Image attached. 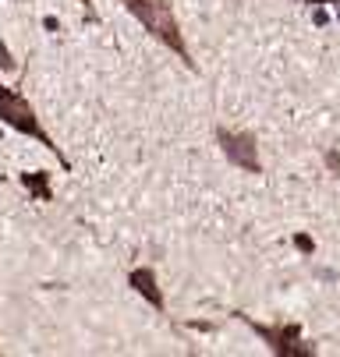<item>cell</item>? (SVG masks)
Instances as JSON below:
<instances>
[{"label": "cell", "instance_id": "1", "mask_svg": "<svg viewBox=\"0 0 340 357\" xmlns=\"http://www.w3.org/2000/svg\"><path fill=\"white\" fill-rule=\"evenodd\" d=\"M117 4H121L145 32H149L156 43H163L177 61H184L188 71H199V61L191 57V46H188V39H184V29H181V22H177V15H174L170 0H117Z\"/></svg>", "mask_w": 340, "mask_h": 357}, {"label": "cell", "instance_id": "10", "mask_svg": "<svg viewBox=\"0 0 340 357\" xmlns=\"http://www.w3.org/2000/svg\"><path fill=\"white\" fill-rule=\"evenodd\" d=\"M22 4H25V0H22Z\"/></svg>", "mask_w": 340, "mask_h": 357}, {"label": "cell", "instance_id": "5", "mask_svg": "<svg viewBox=\"0 0 340 357\" xmlns=\"http://www.w3.org/2000/svg\"><path fill=\"white\" fill-rule=\"evenodd\" d=\"M128 287L149 304V308H156L160 315H167V297H163V290H160V280H156V269L153 266H135L131 273H128Z\"/></svg>", "mask_w": 340, "mask_h": 357}, {"label": "cell", "instance_id": "3", "mask_svg": "<svg viewBox=\"0 0 340 357\" xmlns=\"http://www.w3.org/2000/svg\"><path fill=\"white\" fill-rule=\"evenodd\" d=\"M237 319L245 322V326L266 343V350L276 354V357H316V354H319V350L305 340V333H302L298 322H259V319H252V315H245V312H241Z\"/></svg>", "mask_w": 340, "mask_h": 357}, {"label": "cell", "instance_id": "6", "mask_svg": "<svg viewBox=\"0 0 340 357\" xmlns=\"http://www.w3.org/2000/svg\"><path fill=\"white\" fill-rule=\"evenodd\" d=\"M18 181L32 202H54V184H50V174L46 170H25V174H18Z\"/></svg>", "mask_w": 340, "mask_h": 357}, {"label": "cell", "instance_id": "7", "mask_svg": "<svg viewBox=\"0 0 340 357\" xmlns=\"http://www.w3.org/2000/svg\"><path fill=\"white\" fill-rule=\"evenodd\" d=\"M18 64H15V57H11V50H8V43L0 39V71H15Z\"/></svg>", "mask_w": 340, "mask_h": 357}, {"label": "cell", "instance_id": "4", "mask_svg": "<svg viewBox=\"0 0 340 357\" xmlns=\"http://www.w3.org/2000/svg\"><path fill=\"white\" fill-rule=\"evenodd\" d=\"M216 135V145L223 152V160L241 170V174H263V156H259V138L252 131H234V128H223L216 124L213 128Z\"/></svg>", "mask_w": 340, "mask_h": 357}, {"label": "cell", "instance_id": "8", "mask_svg": "<svg viewBox=\"0 0 340 357\" xmlns=\"http://www.w3.org/2000/svg\"><path fill=\"white\" fill-rule=\"evenodd\" d=\"M295 244H298L305 255H312V251H316V241H312L309 234H298V237H295Z\"/></svg>", "mask_w": 340, "mask_h": 357}, {"label": "cell", "instance_id": "2", "mask_svg": "<svg viewBox=\"0 0 340 357\" xmlns=\"http://www.w3.org/2000/svg\"><path fill=\"white\" fill-rule=\"evenodd\" d=\"M0 124L11 128V131H18V135H25V138H32V142H39V145L61 163V170H71V160L64 156V149L57 145V138H54L50 131L43 128L36 107L29 103V99H25L15 85H0Z\"/></svg>", "mask_w": 340, "mask_h": 357}, {"label": "cell", "instance_id": "9", "mask_svg": "<svg viewBox=\"0 0 340 357\" xmlns=\"http://www.w3.org/2000/svg\"><path fill=\"white\" fill-rule=\"evenodd\" d=\"M78 4L85 8V18H89V22H96V8H92V0H78Z\"/></svg>", "mask_w": 340, "mask_h": 357}]
</instances>
